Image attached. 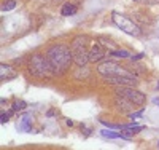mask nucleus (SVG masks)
I'll list each match as a JSON object with an SVG mask.
<instances>
[{"label":"nucleus","instance_id":"nucleus-6","mask_svg":"<svg viewBox=\"0 0 159 150\" xmlns=\"http://www.w3.org/2000/svg\"><path fill=\"white\" fill-rule=\"evenodd\" d=\"M115 93L118 94V96H123V98L129 99L132 104H135V105H143L145 101H147V96H145L143 93L134 90V86H118Z\"/></svg>","mask_w":159,"mask_h":150},{"label":"nucleus","instance_id":"nucleus-2","mask_svg":"<svg viewBox=\"0 0 159 150\" xmlns=\"http://www.w3.org/2000/svg\"><path fill=\"white\" fill-rule=\"evenodd\" d=\"M27 70L32 77H37V78H48L51 75H54L52 72L51 65L48 62V58L46 54H34L29 59V64H27Z\"/></svg>","mask_w":159,"mask_h":150},{"label":"nucleus","instance_id":"nucleus-19","mask_svg":"<svg viewBox=\"0 0 159 150\" xmlns=\"http://www.w3.org/2000/svg\"><path fill=\"white\" fill-rule=\"evenodd\" d=\"M81 128L84 129V134H86V136H89V134H91V129H88V128H86L84 125H81Z\"/></svg>","mask_w":159,"mask_h":150},{"label":"nucleus","instance_id":"nucleus-4","mask_svg":"<svg viewBox=\"0 0 159 150\" xmlns=\"http://www.w3.org/2000/svg\"><path fill=\"white\" fill-rule=\"evenodd\" d=\"M111 21L115 22V26H118V29H121L124 34H127L130 37H140V34H142L140 27L134 21L124 15H121V13H118V11L111 13Z\"/></svg>","mask_w":159,"mask_h":150},{"label":"nucleus","instance_id":"nucleus-7","mask_svg":"<svg viewBox=\"0 0 159 150\" xmlns=\"http://www.w3.org/2000/svg\"><path fill=\"white\" fill-rule=\"evenodd\" d=\"M105 54H108V51L102 46V43L91 42V48H89V61L97 62V61H100V59L105 58Z\"/></svg>","mask_w":159,"mask_h":150},{"label":"nucleus","instance_id":"nucleus-10","mask_svg":"<svg viewBox=\"0 0 159 150\" xmlns=\"http://www.w3.org/2000/svg\"><path fill=\"white\" fill-rule=\"evenodd\" d=\"M75 13H76V5H73V3H64L62 8H61L62 16H72Z\"/></svg>","mask_w":159,"mask_h":150},{"label":"nucleus","instance_id":"nucleus-5","mask_svg":"<svg viewBox=\"0 0 159 150\" xmlns=\"http://www.w3.org/2000/svg\"><path fill=\"white\" fill-rule=\"evenodd\" d=\"M97 72L102 75V77H132L130 72H127L123 65H119L113 61H105V62H100L97 65Z\"/></svg>","mask_w":159,"mask_h":150},{"label":"nucleus","instance_id":"nucleus-13","mask_svg":"<svg viewBox=\"0 0 159 150\" xmlns=\"http://www.w3.org/2000/svg\"><path fill=\"white\" fill-rule=\"evenodd\" d=\"M100 134L103 136V138H107V139H118V138H121V133H115L111 129H102Z\"/></svg>","mask_w":159,"mask_h":150},{"label":"nucleus","instance_id":"nucleus-20","mask_svg":"<svg viewBox=\"0 0 159 150\" xmlns=\"http://www.w3.org/2000/svg\"><path fill=\"white\" fill-rule=\"evenodd\" d=\"M153 102H154L156 105H159V98H154V99H153Z\"/></svg>","mask_w":159,"mask_h":150},{"label":"nucleus","instance_id":"nucleus-11","mask_svg":"<svg viewBox=\"0 0 159 150\" xmlns=\"http://www.w3.org/2000/svg\"><path fill=\"white\" fill-rule=\"evenodd\" d=\"M99 42L102 43V46L107 50L108 53H111V51H115V50H118V45L115 43V42H111V40H108V38H99Z\"/></svg>","mask_w":159,"mask_h":150},{"label":"nucleus","instance_id":"nucleus-12","mask_svg":"<svg viewBox=\"0 0 159 150\" xmlns=\"http://www.w3.org/2000/svg\"><path fill=\"white\" fill-rule=\"evenodd\" d=\"M108 56L116 58V59H126V58H130V53L126 50H115V51L108 53Z\"/></svg>","mask_w":159,"mask_h":150},{"label":"nucleus","instance_id":"nucleus-22","mask_svg":"<svg viewBox=\"0 0 159 150\" xmlns=\"http://www.w3.org/2000/svg\"><path fill=\"white\" fill-rule=\"evenodd\" d=\"M54 2H59V0H54Z\"/></svg>","mask_w":159,"mask_h":150},{"label":"nucleus","instance_id":"nucleus-16","mask_svg":"<svg viewBox=\"0 0 159 150\" xmlns=\"http://www.w3.org/2000/svg\"><path fill=\"white\" fill-rule=\"evenodd\" d=\"M8 118H10V114H3L2 112V115H0V123H2V125L8 123Z\"/></svg>","mask_w":159,"mask_h":150},{"label":"nucleus","instance_id":"nucleus-15","mask_svg":"<svg viewBox=\"0 0 159 150\" xmlns=\"http://www.w3.org/2000/svg\"><path fill=\"white\" fill-rule=\"evenodd\" d=\"M25 105H27V104H25L24 101H19V102H13V110H15V112H18V110H22V109H24Z\"/></svg>","mask_w":159,"mask_h":150},{"label":"nucleus","instance_id":"nucleus-9","mask_svg":"<svg viewBox=\"0 0 159 150\" xmlns=\"http://www.w3.org/2000/svg\"><path fill=\"white\" fill-rule=\"evenodd\" d=\"M19 131H24V133H29L30 129H32V126H30V115H27L25 114L22 118H21V123H19Z\"/></svg>","mask_w":159,"mask_h":150},{"label":"nucleus","instance_id":"nucleus-8","mask_svg":"<svg viewBox=\"0 0 159 150\" xmlns=\"http://www.w3.org/2000/svg\"><path fill=\"white\" fill-rule=\"evenodd\" d=\"M16 77H18V72L13 69L11 65L0 64V80H2V81H8V80H13Z\"/></svg>","mask_w":159,"mask_h":150},{"label":"nucleus","instance_id":"nucleus-21","mask_svg":"<svg viewBox=\"0 0 159 150\" xmlns=\"http://www.w3.org/2000/svg\"><path fill=\"white\" fill-rule=\"evenodd\" d=\"M135 2H151V0H135Z\"/></svg>","mask_w":159,"mask_h":150},{"label":"nucleus","instance_id":"nucleus-18","mask_svg":"<svg viewBox=\"0 0 159 150\" xmlns=\"http://www.w3.org/2000/svg\"><path fill=\"white\" fill-rule=\"evenodd\" d=\"M142 115H143V110H140V112H134V114L130 112V114H129L130 118H139V117H142Z\"/></svg>","mask_w":159,"mask_h":150},{"label":"nucleus","instance_id":"nucleus-17","mask_svg":"<svg viewBox=\"0 0 159 150\" xmlns=\"http://www.w3.org/2000/svg\"><path fill=\"white\" fill-rule=\"evenodd\" d=\"M145 58V53H139L135 56H130V61H139V59H143Z\"/></svg>","mask_w":159,"mask_h":150},{"label":"nucleus","instance_id":"nucleus-3","mask_svg":"<svg viewBox=\"0 0 159 150\" xmlns=\"http://www.w3.org/2000/svg\"><path fill=\"white\" fill-rule=\"evenodd\" d=\"M86 42H88V37H84V35L76 37L72 42L73 62L78 67H86V64L89 62V50L86 48Z\"/></svg>","mask_w":159,"mask_h":150},{"label":"nucleus","instance_id":"nucleus-1","mask_svg":"<svg viewBox=\"0 0 159 150\" xmlns=\"http://www.w3.org/2000/svg\"><path fill=\"white\" fill-rule=\"evenodd\" d=\"M46 58L54 75H64L73 62L72 50L65 45H52L46 51Z\"/></svg>","mask_w":159,"mask_h":150},{"label":"nucleus","instance_id":"nucleus-14","mask_svg":"<svg viewBox=\"0 0 159 150\" xmlns=\"http://www.w3.org/2000/svg\"><path fill=\"white\" fill-rule=\"evenodd\" d=\"M16 0H5L2 3V11H10V10H15L16 8Z\"/></svg>","mask_w":159,"mask_h":150}]
</instances>
